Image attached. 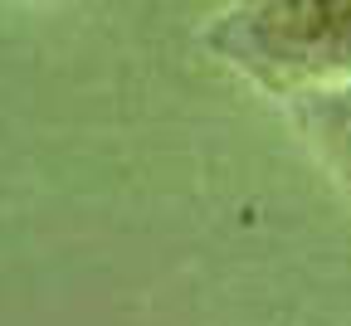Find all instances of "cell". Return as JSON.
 <instances>
[{
  "mask_svg": "<svg viewBox=\"0 0 351 326\" xmlns=\"http://www.w3.org/2000/svg\"><path fill=\"white\" fill-rule=\"evenodd\" d=\"M288 108H293V127L302 131L307 151L322 161V171L351 200V78L298 92V98H288Z\"/></svg>",
  "mask_w": 351,
  "mask_h": 326,
  "instance_id": "cell-2",
  "label": "cell"
},
{
  "mask_svg": "<svg viewBox=\"0 0 351 326\" xmlns=\"http://www.w3.org/2000/svg\"><path fill=\"white\" fill-rule=\"evenodd\" d=\"M205 44L278 98L332 88L351 78V0H230Z\"/></svg>",
  "mask_w": 351,
  "mask_h": 326,
  "instance_id": "cell-1",
  "label": "cell"
}]
</instances>
